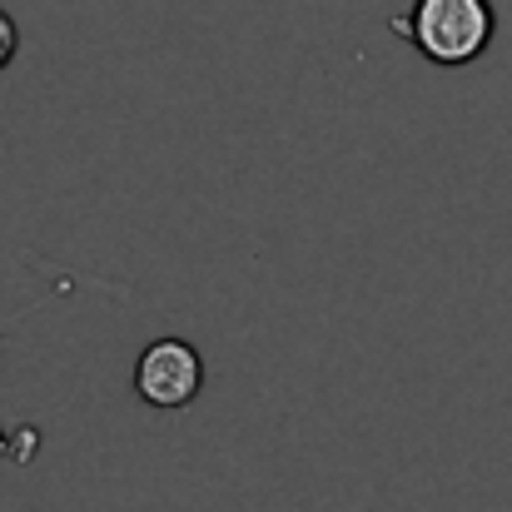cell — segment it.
<instances>
[{"instance_id": "cell-1", "label": "cell", "mask_w": 512, "mask_h": 512, "mask_svg": "<svg viewBox=\"0 0 512 512\" xmlns=\"http://www.w3.org/2000/svg\"><path fill=\"white\" fill-rule=\"evenodd\" d=\"M393 30L428 65L463 70L493 45L498 15H493V0H413V10L398 15Z\"/></svg>"}, {"instance_id": "cell-2", "label": "cell", "mask_w": 512, "mask_h": 512, "mask_svg": "<svg viewBox=\"0 0 512 512\" xmlns=\"http://www.w3.org/2000/svg\"><path fill=\"white\" fill-rule=\"evenodd\" d=\"M135 393L160 413L189 408L204 393V353L189 339H150L135 358Z\"/></svg>"}, {"instance_id": "cell-3", "label": "cell", "mask_w": 512, "mask_h": 512, "mask_svg": "<svg viewBox=\"0 0 512 512\" xmlns=\"http://www.w3.org/2000/svg\"><path fill=\"white\" fill-rule=\"evenodd\" d=\"M15 50H20V25H15L10 10H0V70L15 60Z\"/></svg>"}, {"instance_id": "cell-4", "label": "cell", "mask_w": 512, "mask_h": 512, "mask_svg": "<svg viewBox=\"0 0 512 512\" xmlns=\"http://www.w3.org/2000/svg\"><path fill=\"white\" fill-rule=\"evenodd\" d=\"M0 458H10V433L0 428Z\"/></svg>"}]
</instances>
